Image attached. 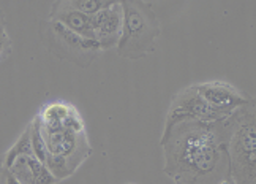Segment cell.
Instances as JSON below:
<instances>
[{
    "instance_id": "obj_1",
    "label": "cell",
    "mask_w": 256,
    "mask_h": 184,
    "mask_svg": "<svg viewBox=\"0 0 256 184\" xmlns=\"http://www.w3.org/2000/svg\"><path fill=\"white\" fill-rule=\"evenodd\" d=\"M234 113L212 122H182L162 137L163 171L185 184H218L230 176L228 143Z\"/></svg>"
},
{
    "instance_id": "obj_12",
    "label": "cell",
    "mask_w": 256,
    "mask_h": 184,
    "mask_svg": "<svg viewBox=\"0 0 256 184\" xmlns=\"http://www.w3.org/2000/svg\"><path fill=\"white\" fill-rule=\"evenodd\" d=\"M13 51V42L6 31V24H0V62L6 61Z\"/></svg>"
},
{
    "instance_id": "obj_3",
    "label": "cell",
    "mask_w": 256,
    "mask_h": 184,
    "mask_svg": "<svg viewBox=\"0 0 256 184\" xmlns=\"http://www.w3.org/2000/svg\"><path fill=\"white\" fill-rule=\"evenodd\" d=\"M230 178L234 184H256V113L254 103L234 111L228 143Z\"/></svg>"
},
{
    "instance_id": "obj_4",
    "label": "cell",
    "mask_w": 256,
    "mask_h": 184,
    "mask_svg": "<svg viewBox=\"0 0 256 184\" xmlns=\"http://www.w3.org/2000/svg\"><path fill=\"white\" fill-rule=\"evenodd\" d=\"M40 42L58 61L74 64L80 69H88L94 61L102 53L96 40H88L72 31H68L62 24L42 19L38 24Z\"/></svg>"
},
{
    "instance_id": "obj_9",
    "label": "cell",
    "mask_w": 256,
    "mask_h": 184,
    "mask_svg": "<svg viewBox=\"0 0 256 184\" xmlns=\"http://www.w3.org/2000/svg\"><path fill=\"white\" fill-rule=\"evenodd\" d=\"M22 156H34L32 144H30V127H28V125L24 129V132L19 135V138L16 140V143L13 144V146L5 152L4 160L0 162V165L5 167V168H10L16 159L22 157Z\"/></svg>"
},
{
    "instance_id": "obj_14",
    "label": "cell",
    "mask_w": 256,
    "mask_h": 184,
    "mask_svg": "<svg viewBox=\"0 0 256 184\" xmlns=\"http://www.w3.org/2000/svg\"><path fill=\"white\" fill-rule=\"evenodd\" d=\"M0 24H5V13L0 10Z\"/></svg>"
},
{
    "instance_id": "obj_7",
    "label": "cell",
    "mask_w": 256,
    "mask_h": 184,
    "mask_svg": "<svg viewBox=\"0 0 256 184\" xmlns=\"http://www.w3.org/2000/svg\"><path fill=\"white\" fill-rule=\"evenodd\" d=\"M92 27L95 40L102 51L112 50L117 46L122 34V7L120 2H114L111 8L102 10L92 16Z\"/></svg>"
},
{
    "instance_id": "obj_6",
    "label": "cell",
    "mask_w": 256,
    "mask_h": 184,
    "mask_svg": "<svg viewBox=\"0 0 256 184\" xmlns=\"http://www.w3.org/2000/svg\"><path fill=\"white\" fill-rule=\"evenodd\" d=\"M196 91L206 100L212 110H215L223 118H228L236 110L242 108L245 105L254 103V99L232 84H228L224 81H208L194 84Z\"/></svg>"
},
{
    "instance_id": "obj_11",
    "label": "cell",
    "mask_w": 256,
    "mask_h": 184,
    "mask_svg": "<svg viewBox=\"0 0 256 184\" xmlns=\"http://www.w3.org/2000/svg\"><path fill=\"white\" fill-rule=\"evenodd\" d=\"M116 0H70V4L87 16H94L102 10L111 8Z\"/></svg>"
},
{
    "instance_id": "obj_16",
    "label": "cell",
    "mask_w": 256,
    "mask_h": 184,
    "mask_svg": "<svg viewBox=\"0 0 256 184\" xmlns=\"http://www.w3.org/2000/svg\"><path fill=\"white\" fill-rule=\"evenodd\" d=\"M126 184H134V182H126Z\"/></svg>"
},
{
    "instance_id": "obj_15",
    "label": "cell",
    "mask_w": 256,
    "mask_h": 184,
    "mask_svg": "<svg viewBox=\"0 0 256 184\" xmlns=\"http://www.w3.org/2000/svg\"><path fill=\"white\" fill-rule=\"evenodd\" d=\"M176 184H185V182H180V181H174Z\"/></svg>"
},
{
    "instance_id": "obj_5",
    "label": "cell",
    "mask_w": 256,
    "mask_h": 184,
    "mask_svg": "<svg viewBox=\"0 0 256 184\" xmlns=\"http://www.w3.org/2000/svg\"><path fill=\"white\" fill-rule=\"evenodd\" d=\"M218 119H223V116H220L215 110H212L200 95V92L196 91L194 84H192L188 88L179 91L172 97L168 114H166V119H164L162 137L168 133L177 124L193 122V121L212 122Z\"/></svg>"
},
{
    "instance_id": "obj_10",
    "label": "cell",
    "mask_w": 256,
    "mask_h": 184,
    "mask_svg": "<svg viewBox=\"0 0 256 184\" xmlns=\"http://www.w3.org/2000/svg\"><path fill=\"white\" fill-rule=\"evenodd\" d=\"M28 127H30L32 154L42 163H44L46 159H48V156H49V151H48V146H46V141H44L43 133H42V125H40V119H38V116H35V118L32 119V122L28 124Z\"/></svg>"
},
{
    "instance_id": "obj_2",
    "label": "cell",
    "mask_w": 256,
    "mask_h": 184,
    "mask_svg": "<svg viewBox=\"0 0 256 184\" xmlns=\"http://www.w3.org/2000/svg\"><path fill=\"white\" fill-rule=\"evenodd\" d=\"M122 34L116 46L120 57L140 61L155 50V43L162 35L160 18L146 0H122Z\"/></svg>"
},
{
    "instance_id": "obj_8",
    "label": "cell",
    "mask_w": 256,
    "mask_h": 184,
    "mask_svg": "<svg viewBox=\"0 0 256 184\" xmlns=\"http://www.w3.org/2000/svg\"><path fill=\"white\" fill-rule=\"evenodd\" d=\"M49 21H54L66 27L78 35H81L88 40H95L94 27H92V16H87L76 10L70 0H56L49 10Z\"/></svg>"
},
{
    "instance_id": "obj_13",
    "label": "cell",
    "mask_w": 256,
    "mask_h": 184,
    "mask_svg": "<svg viewBox=\"0 0 256 184\" xmlns=\"http://www.w3.org/2000/svg\"><path fill=\"white\" fill-rule=\"evenodd\" d=\"M218 184H234V182H232V179H231L230 176H226V178H224L222 182H218Z\"/></svg>"
}]
</instances>
